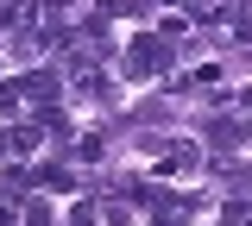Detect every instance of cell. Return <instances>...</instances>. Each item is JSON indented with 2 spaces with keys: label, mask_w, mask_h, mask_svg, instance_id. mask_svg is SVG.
I'll use <instances>...</instances> for the list:
<instances>
[{
  "label": "cell",
  "mask_w": 252,
  "mask_h": 226,
  "mask_svg": "<svg viewBox=\"0 0 252 226\" xmlns=\"http://www.w3.org/2000/svg\"><path fill=\"white\" fill-rule=\"evenodd\" d=\"M158 69H164V44H158V38H139V44L126 50V75L139 82V75H158Z\"/></svg>",
  "instance_id": "1"
},
{
  "label": "cell",
  "mask_w": 252,
  "mask_h": 226,
  "mask_svg": "<svg viewBox=\"0 0 252 226\" xmlns=\"http://www.w3.org/2000/svg\"><path fill=\"white\" fill-rule=\"evenodd\" d=\"M183 170H195V145H164L158 151V176H183Z\"/></svg>",
  "instance_id": "2"
},
{
  "label": "cell",
  "mask_w": 252,
  "mask_h": 226,
  "mask_svg": "<svg viewBox=\"0 0 252 226\" xmlns=\"http://www.w3.org/2000/svg\"><path fill=\"white\" fill-rule=\"evenodd\" d=\"M6 138H13V151H38V138H44V132H38V126H13Z\"/></svg>",
  "instance_id": "3"
},
{
  "label": "cell",
  "mask_w": 252,
  "mask_h": 226,
  "mask_svg": "<svg viewBox=\"0 0 252 226\" xmlns=\"http://www.w3.org/2000/svg\"><path fill=\"white\" fill-rule=\"evenodd\" d=\"M220 226H252V207L246 201H227V207H220Z\"/></svg>",
  "instance_id": "4"
},
{
  "label": "cell",
  "mask_w": 252,
  "mask_h": 226,
  "mask_svg": "<svg viewBox=\"0 0 252 226\" xmlns=\"http://www.w3.org/2000/svg\"><path fill=\"white\" fill-rule=\"evenodd\" d=\"M0 25H19V13H13V6H6V0H0Z\"/></svg>",
  "instance_id": "5"
},
{
  "label": "cell",
  "mask_w": 252,
  "mask_h": 226,
  "mask_svg": "<svg viewBox=\"0 0 252 226\" xmlns=\"http://www.w3.org/2000/svg\"><path fill=\"white\" fill-rule=\"evenodd\" d=\"M158 226H183V220H170V214H164V220H158Z\"/></svg>",
  "instance_id": "6"
},
{
  "label": "cell",
  "mask_w": 252,
  "mask_h": 226,
  "mask_svg": "<svg viewBox=\"0 0 252 226\" xmlns=\"http://www.w3.org/2000/svg\"><path fill=\"white\" fill-rule=\"evenodd\" d=\"M246 107H252V88H246Z\"/></svg>",
  "instance_id": "7"
}]
</instances>
